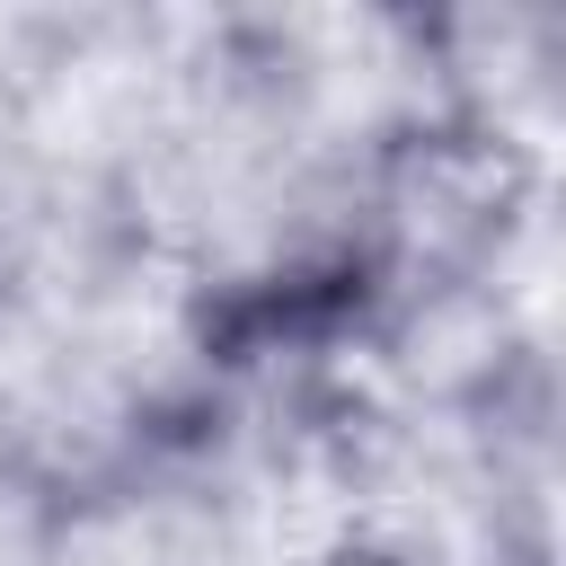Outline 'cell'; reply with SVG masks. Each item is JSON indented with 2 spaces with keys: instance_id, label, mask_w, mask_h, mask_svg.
Here are the masks:
<instances>
[{
  "instance_id": "obj_1",
  "label": "cell",
  "mask_w": 566,
  "mask_h": 566,
  "mask_svg": "<svg viewBox=\"0 0 566 566\" xmlns=\"http://www.w3.org/2000/svg\"><path fill=\"white\" fill-rule=\"evenodd\" d=\"M150 221L203 310H327L389 248V168L292 53H212L142 159Z\"/></svg>"
},
{
  "instance_id": "obj_2",
  "label": "cell",
  "mask_w": 566,
  "mask_h": 566,
  "mask_svg": "<svg viewBox=\"0 0 566 566\" xmlns=\"http://www.w3.org/2000/svg\"><path fill=\"white\" fill-rule=\"evenodd\" d=\"M9 566H274L239 495L177 451H106L71 469L18 531Z\"/></svg>"
},
{
  "instance_id": "obj_3",
  "label": "cell",
  "mask_w": 566,
  "mask_h": 566,
  "mask_svg": "<svg viewBox=\"0 0 566 566\" xmlns=\"http://www.w3.org/2000/svg\"><path fill=\"white\" fill-rule=\"evenodd\" d=\"M62 203H71L62 142H53L27 71L0 53V310L35 292V274H44L53 239H62Z\"/></svg>"
},
{
  "instance_id": "obj_4",
  "label": "cell",
  "mask_w": 566,
  "mask_h": 566,
  "mask_svg": "<svg viewBox=\"0 0 566 566\" xmlns=\"http://www.w3.org/2000/svg\"><path fill=\"white\" fill-rule=\"evenodd\" d=\"M274 566H442V557H424L416 539H380V531H345V539H318V548H301V557H274Z\"/></svg>"
}]
</instances>
